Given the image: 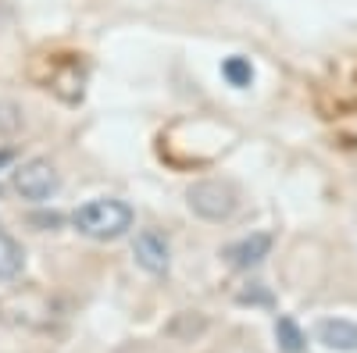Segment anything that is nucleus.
<instances>
[{
    "label": "nucleus",
    "mask_w": 357,
    "mask_h": 353,
    "mask_svg": "<svg viewBox=\"0 0 357 353\" xmlns=\"http://www.w3.org/2000/svg\"><path fill=\"white\" fill-rule=\"evenodd\" d=\"M72 225L86 235V240H97V243H114L136 225V211L129 207L126 200L118 196H97L75 207Z\"/></svg>",
    "instance_id": "f257e3e1"
},
{
    "label": "nucleus",
    "mask_w": 357,
    "mask_h": 353,
    "mask_svg": "<svg viewBox=\"0 0 357 353\" xmlns=\"http://www.w3.org/2000/svg\"><path fill=\"white\" fill-rule=\"evenodd\" d=\"M186 203L204 221H229L240 211V189L225 179H200L186 189Z\"/></svg>",
    "instance_id": "f03ea898"
},
{
    "label": "nucleus",
    "mask_w": 357,
    "mask_h": 353,
    "mask_svg": "<svg viewBox=\"0 0 357 353\" xmlns=\"http://www.w3.org/2000/svg\"><path fill=\"white\" fill-rule=\"evenodd\" d=\"M15 193L22 200H33V203H47L61 193V171L54 168V161L47 157H33L18 164L15 171Z\"/></svg>",
    "instance_id": "7ed1b4c3"
},
{
    "label": "nucleus",
    "mask_w": 357,
    "mask_h": 353,
    "mask_svg": "<svg viewBox=\"0 0 357 353\" xmlns=\"http://www.w3.org/2000/svg\"><path fill=\"white\" fill-rule=\"evenodd\" d=\"M132 257H136L139 268L146 275H154V279L168 275V268H172V246H168L165 235L154 232V228H143L132 240Z\"/></svg>",
    "instance_id": "20e7f679"
},
{
    "label": "nucleus",
    "mask_w": 357,
    "mask_h": 353,
    "mask_svg": "<svg viewBox=\"0 0 357 353\" xmlns=\"http://www.w3.org/2000/svg\"><path fill=\"white\" fill-rule=\"evenodd\" d=\"M272 246H275V235H272V232H250V235H243V240L229 243V246L222 250V257H225L229 268L250 272V268H257L268 253H272Z\"/></svg>",
    "instance_id": "39448f33"
},
{
    "label": "nucleus",
    "mask_w": 357,
    "mask_h": 353,
    "mask_svg": "<svg viewBox=\"0 0 357 353\" xmlns=\"http://www.w3.org/2000/svg\"><path fill=\"white\" fill-rule=\"evenodd\" d=\"M50 65H54V72L43 79L47 86L43 90H50V93H57L65 100V86H72V104H79L82 100V82H86V72L79 68V57L75 54H68V57H50Z\"/></svg>",
    "instance_id": "423d86ee"
},
{
    "label": "nucleus",
    "mask_w": 357,
    "mask_h": 353,
    "mask_svg": "<svg viewBox=\"0 0 357 353\" xmlns=\"http://www.w3.org/2000/svg\"><path fill=\"white\" fill-rule=\"evenodd\" d=\"M318 343L325 350H336V353H354L357 350V321L347 317H325L318 321Z\"/></svg>",
    "instance_id": "0eeeda50"
},
{
    "label": "nucleus",
    "mask_w": 357,
    "mask_h": 353,
    "mask_svg": "<svg viewBox=\"0 0 357 353\" xmlns=\"http://www.w3.org/2000/svg\"><path fill=\"white\" fill-rule=\"evenodd\" d=\"M22 268H25V250H22V243L15 240L11 232L0 228V282L15 279Z\"/></svg>",
    "instance_id": "6e6552de"
},
{
    "label": "nucleus",
    "mask_w": 357,
    "mask_h": 353,
    "mask_svg": "<svg viewBox=\"0 0 357 353\" xmlns=\"http://www.w3.org/2000/svg\"><path fill=\"white\" fill-rule=\"evenodd\" d=\"M275 339H279V350H282V353H304V346H307L301 325H296L289 314H282V317L275 321Z\"/></svg>",
    "instance_id": "1a4fd4ad"
},
{
    "label": "nucleus",
    "mask_w": 357,
    "mask_h": 353,
    "mask_svg": "<svg viewBox=\"0 0 357 353\" xmlns=\"http://www.w3.org/2000/svg\"><path fill=\"white\" fill-rule=\"evenodd\" d=\"M222 79L229 86H236V90H247V86L254 82V65H250V57H225L222 61Z\"/></svg>",
    "instance_id": "9d476101"
},
{
    "label": "nucleus",
    "mask_w": 357,
    "mask_h": 353,
    "mask_svg": "<svg viewBox=\"0 0 357 353\" xmlns=\"http://www.w3.org/2000/svg\"><path fill=\"white\" fill-rule=\"evenodd\" d=\"M22 129V111L8 100H0V139H11Z\"/></svg>",
    "instance_id": "9b49d317"
},
{
    "label": "nucleus",
    "mask_w": 357,
    "mask_h": 353,
    "mask_svg": "<svg viewBox=\"0 0 357 353\" xmlns=\"http://www.w3.org/2000/svg\"><path fill=\"white\" fill-rule=\"evenodd\" d=\"M240 304H272V297L261 289V282H257V289H247V292H240Z\"/></svg>",
    "instance_id": "f8f14e48"
},
{
    "label": "nucleus",
    "mask_w": 357,
    "mask_h": 353,
    "mask_svg": "<svg viewBox=\"0 0 357 353\" xmlns=\"http://www.w3.org/2000/svg\"><path fill=\"white\" fill-rule=\"evenodd\" d=\"M11 161H15V150H0V171H4Z\"/></svg>",
    "instance_id": "ddd939ff"
}]
</instances>
